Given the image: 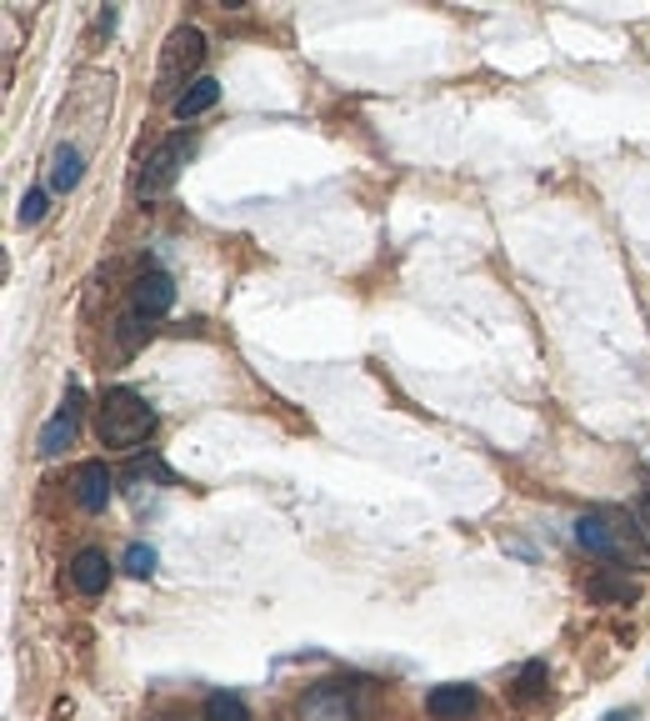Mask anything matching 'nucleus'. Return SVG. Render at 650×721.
Wrapping results in <instances>:
<instances>
[{"mask_svg": "<svg viewBox=\"0 0 650 721\" xmlns=\"http://www.w3.org/2000/svg\"><path fill=\"white\" fill-rule=\"evenodd\" d=\"M606 721H636V711H610Z\"/></svg>", "mask_w": 650, "mask_h": 721, "instance_id": "6ab92c4d", "label": "nucleus"}, {"mask_svg": "<svg viewBox=\"0 0 650 721\" xmlns=\"http://www.w3.org/2000/svg\"><path fill=\"white\" fill-rule=\"evenodd\" d=\"M181 165H185V141H181V136H171V141H161V146H155V155L145 161L141 181H136V196H141V201H161L165 191L175 186Z\"/></svg>", "mask_w": 650, "mask_h": 721, "instance_id": "20e7f679", "label": "nucleus"}, {"mask_svg": "<svg viewBox=\"0 0 650 721\" xmlns=\"http://www.w3.org/2000/svg\"><path fill=\"white\" fill-rule=\"evenodd\" d=\"M76 431H80V391H71V396H65L61 411H55L51 421H45V431H41V441H35V451H41L45 461L61 456V451L71 446V441H76Z\"/></svg>", "mask_w": 650, "mask_h": 721, "instance_id": "6e6552de", "label": "nucleus"}, {"mask_svg": "<svg viewBox=\"0 0 650 721\" xmlns=\"http://www.w3.org/2000/svg\"><path fill=\"white\" fill-rule=\"evenodd\" d=\"M71 587H76L80 596H100V591L110 587V561H106V551H80V557L71 561Z\"/></svg>", "mask_w": 650, "mask_h": 721, "instance_id": "9b49d317", "label": "nucleus"}, {"mask_svg": "<svg viewBox=\"0 0 650 721\" xmlns=\"http://www.w3.org/2000/svg\"><path fill=\"white\" fill-rule=\"evenodd\" d=\"M126 571H130V577H151V571H155V551L136 541V547L126 551Z\"/></svg>", "mask_w": 650, "mask_h": 721, "instance_id": "f3484780", "label": "nucleus"}, {"mask_svg": "<svg viewBox=\"0 0 650 721\" xmlns=\"http://www.w3.org/2000/svg\"><path fill=\"white\" fill-rule=\"evenodd\" d=\"M45 206H51V186H31L21 201V226H35V220L45 216Z\"/></svg>", "mask_w": 650, "mask_h": 721, "instance_id": "dca6fc26", "label": "nucleus"}, {"mask_svg": "<svg viewBox=\"0 0 650 721\" xmlns=\"http://www.w3.org/2000/svg\"><path fill=\"white\" fill-rule=\"evenodd\" d=\"M71 486H76L80 512H106L110 496H116V476H110L106 461H80L76 476H71Z\"/></svg>", "mask_w": 650, "mask_h": 721, "instance_id": "0eeeda50", "label": "nucleus"}, {"mask_svg": "<svg viewBox=\"0 0 650 721\" xmlns=\"http://www.w3.org/2000/svg\"><path fill=\"white\" fill-rule=\"evenodd\" d=\"M201 61H206V35L195 31V25L171 31V35H165V45H161V66H155V96H165L175 106V100H181L185 90L201 80V76H195Z\"/></svg>", "mask_w": 650, "mask_h": 721, "instance_id": "7ed1b4c3", "label": "nucleus"}, {"mask_svg": "<svg viewBox=\"0 0 650 721\" xmlns=\"http://www.w3.org/2000/svg\"><path fill=\"white\" fill-rule=\"evenodd\" d=\"M636 526H640V536H646V547H650V496H640V506H636Z\"/></svg>", "mask_w": 650, "mask_h": 721, "instance_id": "a211bd4d", "label": "nucleus"}, {"mask_svg": "<svg viewBox=\"0 0 650 721\" xmlns=\"http://www.w3.org/2000/svg\"><path fill=\"white\" fill-rule=\"evenodd\" d=\"M206 721H250V707L240 697H230V691H216L206 701Z\"/></svg>", "mask_w": 650, "mask_h": 721, "instance_id": "2eb2a0df", "label": "nucleus"}, {"mask_svg": "<svg viewBox=\"0 0 650 721\" xmlns=\"http://www.w3.org/2000/svg\"><path fill=\"white\" fill-rule=\"evenodd\" d=\"M80 175H86V161H80V151H76V146H61V151L51 155V191H55V196L76 191Z\"/></svg>", "mask_w": 650, "mask_h": 721, "instance_id": "ddd939ff", "label": "nucleus"}, {"mask_svg": "<svg viewBox=\"0 0 650 721\" xmlns=\"http://www.w3.org/2000/svg\"><path fill=\"white\" fill-rule=\"evenodd\" d=\"M171 306H175V281L165 271H145L136 281V291H130V316L141 321H161Z\"/></svg>", "mask_w": 650, "mask_h": 721, "instance_id": "423d86ee", "label": "nucleus"}, {"mask_svg": "<svg viewBox=\"0 0 650 721\" xmlns=\"http://www.w3.org/2000/svg\"><path fill=\"white\" fill-rule=\"evenodd\" d=\"M476 707H480V691L466 687V681H445V687H435L431 697H425V711H431L435 721H461Z\"/></svg>", "mask_w": 650, "mask_h": 721, "instance_id": "1a4fd4ad", "label": "nucleus"}, {"mask_svg": "<svg viewBox=\"0 0 650 721\" xmlns=\"http://www.w3.org/2000/svg\"><path fill=\"white\" fill-rule=\"evenodd\" d=\"M356 691L350 681H321V687L311 691V697L301 701V711L311 721H356L360 707H356Z\"/></svg>", "mask_w": 650, "mask_h": 721, "instance_id": "39448f33", "label": "nucleus"}, {"mask_svg": "<svg viewBox=\"0 0 650 721\" xmlns=\"http://www.w3.org/2000/svg\"><path fill=\"white\" fill-rule=\"evenodd\" d=\"M216 100H220V80L216 76H201L171 110H175V120H195V116H206V110H216Z\"/></svg>", "mask_w": 650, "mask_h": 721, "instance_id": "f8f14e48", "label": "nucleus"}, {"mask_svg": "<svg viewBox=\"0 0 650 721\" xmlns=\"http://www.w3.org/2000/svg\"><path fill=\"white\" fill-rule=\"evenodd\" d=\"M155 427V411L145 406L141 391H130V386H116V391L100 396L96 406V437L100 446H116V451H130L141 446Z\"/></svg>", "mask_w": 650, "mask_h": 721, "instance_id": "f03ea898", "label": "nucleus"}, {"mask_svg": "<svg viewBox=\"0 0 650 721\" xmlns=\"http://www.w3.org/2000/svg\"><path fill=\"white\" fill-rule=\"evenodd\" d=\"M545 687H551V671H545V661H526L516 677V701H535L545 697Z\"/></svg>", "mask_w": 650, "mask_h": 721, "instance_id": "4468645a", "label": "nucleus"}, {"mask_svg": "<svg viewBox=\"0 0 650 721\" xmlns=\"http://www.w3.org/2000/svg\"><path fill=\"white\" fill-rule=\"evenodd\" d=\"M585 596L600 601V606H630V601L640 596V587L616 567V571H596V577L585 581Z\"/></svg>", "mask_w": 650, "mask_h": 721, "instance_id": "9d476101", "label": "nucleus"}, {"mask_svg": "<svg viewBox=\"0 0 650 721\" xmlns=\"http://www.w3.org/2000/svg\"><path fill=\"white\" fill-rule=\"evenodd\" d=\"M575 541H581L591 557L616 561L620 571L626 567H650L646 536H640L636 516H626V512H585L581 521H575Z\"/></svg>", "mask_w": 650, "mask_h": 721, "instance_id": "f257e3e1", "label": "nucleus"}]
</instances>
